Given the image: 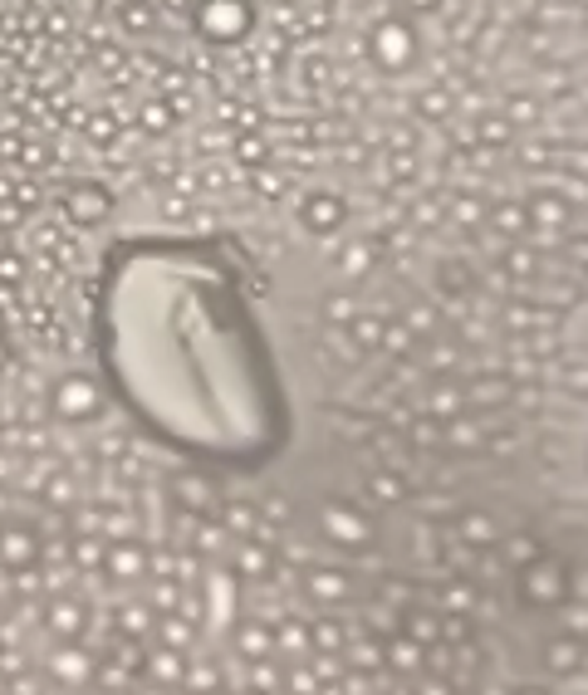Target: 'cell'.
<instances>
[{
    "mask_svg": "<svg viewBox=\"0 0 588 695\" xmlns=\"http://www.w3.org/2000/svg\"><path fill=\"white\" fill-rule=\"evenodd\" d=\"M98 343L114 392L182 456L251 470L285 446L280 368L236 275L206 245L114 251Z\"/></svg>",
    "mask_w": 588,
    "mask_h": 695,
    "instance_id": "6da1fadb",
    "label": "cell"
},
{
    "mask_svg": "<svg viewBox=\"0 0 588 695\" xmlns=\"http://www.w3.org/2000/svg\"><path fill=\"white\" fill-rule=\"evenodd\" d=\"M40 672L49 681V691H89L98 681V647H89V642H55L45 652Z\"/></svg>",
    "mask_w": 588,
    "mask_h": 695,
    "instance_id": "7a4b0ae2",
    "label": "cell"
},
{
    "mask_svg": "<svg viewBox=\"0 0 588 695\" xmlns=\"http://www.w3.org/2000/svg\"><path fill=\"white\" fill-rule=\"evenodd\" d=\"M49 407H55L59 421H89L104 412V388L89 378V372H65L49 392Z\"/></svg>",
    "mask_w": 588,
    "mask_h": 695,
    "instance_id": "3957f363",
    "label": "cell"
},
{
    "mask_svg": "<svg viewBox=\"0 0 588 695\" xmlns=\"http://www.w3.org/2000/svg\"><path fill=\"white\" fill-rule=\"evenodd\" d=\"M520 603L530 607H559L564 598H569V574L555 564V558H535V564L520 568Z\"/></svg>",
    "mask_w": 588,
    "mask_h": 695,
    "instance_id": "277c9868",
    "label": "cell"
},
{
    "mask_svg": "<svg viewBox=\"0 0 588 695\" xmlns=\"http://www.w3.org/2000/svg\"><path fill=\"white\" fill-rule=\"evenodd\" d=\"M45 558V539L35 525L24 519H6L0 525V574H24V568H40Z\"/></svg>",
    "mask_w": 588,
    "mask_h": 695,
    "instance_id": "5b68a950",
    "label": "cell"
},
{
    "mask_svg": "<svg viewBox=\"0 0 588 695\" xmlns=\"http://www.w3.org/2000/svg\"><path fill=\"white\" fill-rule=\"evenodd\" d=\"M40 627L49 632V642H84L89 637V607H84V598H69V593L45 598L40 603Z\"/></svg>",
    "mask_w": 588,
    "mask_h": 695,
    "instance_id": "8992f818",
    "label": "cell"
},
{
    "mask_svg": "<svg viewBox=\"0 0 588 695\" xmlns=\"http://www.w3.org/2000/svg\"><path fill=\"white\" fill-rule=\"evenodd\" d=\"M187 666H192V652H177V647H167V642H147V652H143V676H138V681H157V686L182 691V681H187Z\"/></svg>",
    "mask_w": 588,
    "mask_h": 695,
    "instance_id": "52a82bcc",
    "label": "cell"
},
{
    "mask_svg": "<svg viewBox=\"0 0 588 695\" xmlns=\"http://www.w3.org/2000/svg\"><path fill=\"white\" fill-rule=\"evenodd\" d=\"M318 525H324V534H329L334 544H343V549H363V544L373 539V525H367L363 515H353L349 505H324Z\"/></svg>",
    "mask_w": 588,
    "mask_h": 695,
    "instance_id": "ba28073f",
    "label": "cell"
},
{
    "mask_svg": "<svg viewBox=\"0 0 588 695\" xmlns=\"http://www.w3.org/2000/svg\"><path fill=\"white\" fill-rule=\"evenodd\" d=\"M231 652H236V662H270L275 656V627L270 623H231Z\"/></svg>",
    "mask_w": 588,
    "mask_h": 695,
    "instance_id": "9c48e42d",
    "label": "cell"
},
{
    "mask_svg": "<svg viewBox=\"0 0 588 695\" xmlns=\"http://www.w3.org/2000/svg\"><path fill=\"white\" fill-rule=\"evenodd\" d=\"M147 568H153V558H147V549H143V544H133V539L108 544V549H104V574L114 583H138Z\"/></svg>",
    "mask_w": 588,
    "mask_h": 695,
    "instance_id": "30bf717a",
    "label": "cell"
},
{
    "mask_svg": "<svg viewBox=\"0 0 588 695\" xmlns=\"http://www.w3.org/2000/svg\"><path fill=\"white\" fill-rule=\"evenodd\" d=\"M383 666L398 676H412L427 666V647L422 642H412L408 632H392V637H383Z\"/></svg>",
    "mask_w": 588,
    "mask_h": 695,
    "instance_id": "8fae6325",
    "label": "cell"
},
{
    "mask_svg": "<svg viewBox=\"0 0 588 695\" xmlns=\"http://www.w3.org/2000/svg\"><path fill=\"white\" fill-rule=\"evenodd\" d=\"M153 627H157V607L153 603H118V613H114V632L118 637H128V642H153Z\"/></svg>",
    "mask_w": 588,
    "mask_h": 695,
    "instance_id": "7c38bea8",
    "label": "cell"
},
{
    "mask_svg": "<svg viewBox=\"0 0 588 695\" xmlns=\"http://www.w3.org/2000/svg\"><path fill=\"white\" fill-rule=\"evenodd\" d=\"M584 662H588V647L574 632H559L555 642H545V666L555 676H574V672H584Z\"/></svg>",
    "mask_w": 588,
    "mask_h": 695,
    "instance_id": "4fadbf2b",
    "label": "cell"
},
{
    "mask_svg": "<svg viewBox=\"0 0 588 695\" xmlns=\"http://www.w3.org/2000/svg\"><path fill=\"white\" fill-rule=\"evenodd\" d=\"M304 588H310V598L318 607H339L353 593V583H349V574H339V568H310V574H304Z\"/></svg>",
    "mask_w": 588,
    "mask_h": 695,
    "instance_id": "5bb4252c",
    "label": "cell"
},
{
    "mask_svg": "<svg viewBox=\"0 0 588 695\" xmlns=\"http://www.w3.org/2000/svg\"><path fill=\"white\" fill-rule=\"evenodd\" d=\"M220 691H226V666L212 662V656H192L182 695H220Z\"/></svg>",
    "mask_w": 588,
    "mask_h": 695,
    "instance_id": "9a60e30c",
    "label": "cell"
},
{
    "mask_svg": "<svg viewBox=\"0 0 588 695\" xmlns=\"http://www.w3.org/2000/svg\"><path fill=\"white\" fill-rule=\"evenodd\" d=\"M280 652L294 656V662H310L314 656V627L300 623V617H285V623L275 627V656Z\"/></svg>",
    "mask_w": 588,
    "mask_h": 695,
    "instance_id": "2e32d148",
    "label": "cell"
},
{
    "mask_svg": "<svg viewBox=\"0 0 588 695\" xmlns=\"http://www.w3.org/2000/svg\"><path fill=\"white\" fill-rule=\"evenodd\" d=\"M196 637H202V627L187 623L182 613H157V627H153V642H167V647L177 652H192Z\"/></svg>",
    "mask_w": 588,
    "mask_h": 695,
    "instance_id": "e0dca14e",
    "label": "cell"
},
{
    "mask_svg": "<svg viewBox=\"0 0 588 695\" xmlns=\"http://www.w3.org/2000/svg\"><path fill=\"white\" fill-rule=\"evenodd\" d=\"M69 216H74V221H84V226H98V221L108 216V196H104V186H74V196H69Z\"/></svg>",
    "mask_w": 588,
    "mask_h": 695,
    "instance_id": "ac0fdd59",
    "label": "cell"
},
{
    "mask_svg": "<svg viewBox=\"0 0 588 695\" xmlns=\"http://www.w3.org/2000/svg\"><path fill=\"white\" fill-rule=\"evenodd\" d=\"M343 656H349V672H363V676L383 672V642H378V637L349 642V647H343Z\"/></svg>",
    "mask_w": 588,
    "mask_h": 695,
    "instance_id": "d6986e66",
    "label": "cell"
},
{
    "mask_svg": "<svg viewBox=\"0 0 588 695\" xmlns=\"http://www.w3.org/2000/svg\"><path fill=\"white\" fill-rule=\"evenodd\" d=\"M314 652L324 656H343V647H349V632H343V623H334V617H314Z\"/></svg>",
    "mask_w": 588,
    "mask_h": 695,
    "instance_id": "ffe728a7",
    "label": "cell"
},
{
    "mask_svg": "<svg viewBox=\"0 0 588 695\" xmlns=\"http://www.w3.org/2000/svg\"><path fill=\"white\" fill-rule=\"evenodd\" d=\"M280 691H285V695H318V691H324V681H318V672L310 662H294V666H285Z\"/></svg>",
    "mask_w": 588,
    "mask_h": 695,
    "instance_id": "44dd1931",
    "label": "cell"
},
{
    "mask_svg": "<svg viewBox=\"0 0 588 695\" xmlns=\"http://www.w3.org/2000/svg\"><path fill=\"white\" fill-rule=\"evenodd\" d=\"M270 568H275L270 549H261V544H241V554H236V574L241 578H265Z\"/></svg>",
    "mask_w": 588,
    "mask_h": 695,
    "instance_id": "7402d4cb",
    "label": "cell"
},
{
    "mask_svg": "<svg viewBox=\"0 0 588 695\" xmlns=\"http://www.w3.org/2000/svg\"><path fill=\"white\" fill-rule=\"evenodd\" d=\"M398 632H408V637H412V642H422V647H437V642H441V623H437L432 613H408Z\"/></svg>",
    "mask_w": 588,
    "mask_h": 695,
    "instance_id": "603a6c76",
    "label": "cell"
},
{
    "mask_svg": "<svg viewBox=\"0 0 588 695\" xmlns=\"http://www.w3.org/2000/svg\"><path fill=\"white\" fill-rule=\"evenodd\" d=\"M177 486H182L177 495L187 505H196V510H206V505H212V480H206V476H182Z\"/></svg>",
    "mask_w": 588,
    "mask_h": 695,
    "instance_id": "cb8c5ba5",
    "label": "cell"
},
{
    "mask_svg": "<svg viewBox=\"0 0 588 695\" xmlns=\"http://www.w3.org/2000/svg\"><path fill=\"white\" fill-rule=\"evenodd\" d=\"M6 695H49V681H45V672L6 676Z\"/></svg>",
    "mask_w": 588,
    "mask_h": 695,
    "instance_id": "d4e9b609",
    "label": "cell"
},
{
    "mask_svg": "<svg viewBox=\"0 0 588 695\" xmlns=\"http://www.w3.org/2000/svg\"><path fill=\"white\" fill-rule=\"evenodd\" d=\"M104 549L108 544H98L94 534H84V539H74V564L79 568H104Z\"/></svg>",
    "mask_w": 588,
    "mask_h": 695,
    "instance_id": "484cf974",
    "label": "cell"
},
{
    "mask_svg": "<svg viewBox=\"0 0 588 695\" xmlns=\"http://www.w3.org/2000/svg\"><path fill=\"white\" fill-rule=\"evenodd\" d=\"M441 603H447V613H471L476 593L465 588V583H457V588H447V598H441Z\"/></svg>",
    "mask_w": 588,
    "mask_h": 695,
    "instance_id": "4316f807",
    "label": "cell"
},
{
    "mask_svg": "<svg viewBox=\"0 0 588 695\" xmlns=\"http://www.w3.org/2000/svg\"><path fill=\"white\" fill-rule=\"evenodd\" d=\"M128 695H182V691H171V686H157V681H133Z\"/></svg>",
    "mask_w": 588,
    "mask_h": 695,
    "instance_id": "83f0119b",
    "label": "cell"
},
{
    "mask_svg": "<svg viewBox=\"0 0 588 695\" xmlns=\"http://www.w3.org/2000/svg\"><path fill=\"white\" fill-rule=\"evenodd\" d=\"M416 695H457V686H451L447 676H437V681H422V686H416Z\"/></svg>",
    "mask_w": 588,
    "mask_h": 695,
    "instance_id": "f1b7e54d",
    "label": "cell"
},
{
    "mask_svg": "<svg viewBox=\"0 0 588 695\" xmlns=\"http://www.w3.org/2000/svg\"><path fill=\"white\" fill-rule=\"evenodd\" d=\"M465 539L490 544V519H465Z\"/></svg>",
    "mask_w": 588,
    "mask_h": 695,
    "instance_id": "f546056e",
    "label": "cell"
},
{
    "mask_svg": "<svg viewBox=\"0 0 588 695\" xmlns=\"http://www.w3.org/2000/svg\"><path fill=\"white\" fill-rule=\"evenodd\" d=\"M226 519H231V525H236V529H251V525H255L251 505H231V515H226Z\"/></svg>",
    "mask_w": 588,
    "mask_h": 695,
    "instance_id": "4dcf8cb0",
    "label": "cell"
},
{
    "mask_svg": "<svg viewBox=\"0 0 588 695\" xmlns=\"http://www.w3.org/2000/svg\"><path fill=\"white\" fill-rule=\"evenodd\" d=\"M310 221H318V226H334V221H339V206H310Z\"/></svg>",
    "mask_w": 588,
    "mask_h": 695,
    "instance_id": "1f68e13d",
    "label": "cell"
},
{
    "mask_svg": "<svg viewBox=\"0 0 588 695\" xmlns=\"http://www.w3.org/2000/svg\"><path fill=\"white\" fill-rule=\"evenodd\" d=\"M378 495H383V500H398V480H378V486H373Z\"/></svg>",
    "mask_w": 588,
    "mask_h": 695,
    "instance_id": "d6a6232c",
    "label": "cell"
},
{
    "mask_svg": "<svg viewBox=\"0 0 588 695\" xmlns=\"http://www.w3.org/2000/svg\"><path fill=\"white\" fill-rule=\"evenodd\" d=\"M514 695H549V686H520Z\"/></svg>",
    "mask_w": 588,
    "mask_h": 695,
    "instance_id": "836d02e7",
    "label": "cell"
},
{
    "mask_svg": "<svg viewBox=\"0 0 588 695\" xmlns=\"http://www.w3.org/2000/svg\"><path fill=\"white\" fill-rule=\"evenodd\" d=\"M0 695H6V672H0Z\"/></svg>",
    "mask_w": 588,
    "mask_h": 695,
    "instance_id": "e575fe53",
    "label": "cell"
},
{
    "mask_svg": "<svg viewBox=\"0 0 588 695\" xmlns=\"http://www.w3.org/2000/svg\"><path fill=\"white\" fill-rule=\"evenodd\" d=\"M0 363H6V348H0Z\"/></svg>",
    "mask_w": 588,
    "mask_h": 695,
    "instance_id": "d590c367",
    "label": "cell"
},
{
    "mask_svg": "<svg viewBox=\"0 0 588 695\" xmlns=\"http://www.w3.org/2000/svg\"><path fill=\"white\" fill-rule=\"evenodd\" d=\"M0 652H6V642H0Z\"/></svg>",
    "mask_w": 588,
    "mask_h": 695,
    "instance_id": "8d00e7d4",
    "label": "cell"
}]
</instances>
